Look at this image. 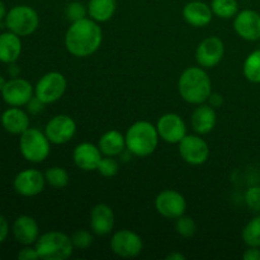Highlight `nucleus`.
Returning <instances> with one entry per match:
<instances>
[{
  "instance_id": "obj_31",
  "label": "nucleus",
  "mask_w": 260,
  "mask_h": 260,
  "mask_svg": "<svg viewBox=\"0 0 260 260\" xmlns=\"http://www.w3.org/2000/svg\"><path fill=\"white\" fill-rule=\"evenodd\" d=\"M94 236L93 233L88 230H76L75 233L71 235V241H73L74 249H78V250H86L88 248H90L91 244H93Z\"/></svg>"
},
{
  "instance_id": "obj_22",
  "label": "nucleus",
  "mask_w": 260,
  "mask_h": 260,
  "mask_svg": "<svg viewBox=\"0 0 260 260\" xmlns=\"http://www.w3.org/2000/svg\"><path fill=\"white\" fill-rule=\"evenodd\" d=\"M217 123V114L213 107L202 103L197 106L190 116V124L198 135H207L213 131Z\"/></svg>"
},
{
  "instance_id": "obj_6",
  "label": "nucleus",
  "mask_w": 260,
  "mask_h": 260,
  "mask_svg": "<svg viewBox=\"0 0 260 260\" xmlns=\"http://www.w3.org/2000/svg\"><path fill=\"white\" fill-rule=\"evenodd\" d=\"M4 22L8 30L19 37H27L33 35L40 27V15L29 5H15L8 10Z\"/></svg>"
},
{
  "instance_id": "obj_23",
  "label": "nucleus",
  "mask_w": 260,
  "mask_h": 260,
  "mask_svg": "<svg viewBox=\"0 0 260 260\" xmlns=\"http://www.w3.org/2000/svg\"><path fill=\"white\" fill-rule=\"evenodd\" d=\"M20 38L22 37L10 30L0 33V62L7 65L17 62L23 50Z\"/></svg>"
},
{
  "instance_id": "obj_19",
  "label": "nucleus",
  "mask_w": 260,
  "mask_h": 260,
  "mask_svg": "<svg viewBox=\"0 0 260 260\" xmlns=\"http://www.w3.org/2000/svg\"><path fill=\"white\" fill-rule=\"evenodd\" d=\"M12 234L15 240L22 245H33L40 238V226L37 221L28 215H22L14 220Z\"/></svg>"
},
{
  "instance_id": "obj_24",
  "label": "nucleus",
  "mask_w": 260,
  "mask_h": 260,
  "mask_svg": "<svg viewBox=\"0 0 260 260\" xmlns=\"http://www.w3.org/2000/svg\"><path fill=\"white\" fill-rule=\"evenodd\" d=\"M98 147L104 156H119L126 150V137L117 129H109L101 136Z\"/></svg>"
},
{
  "instance_id": "obj_42",
  "label": "nucleus",
  "mask_w": 260,
  "mask_h": 260,
  "mask_svg": "<svg viewBox=\"0 0 260 260\" xmlns=\"http://www.w3.org/2000/svg\"><path fill=\"white\" fill-rule=\"evenodd\" d=\"M7 13H8V10H7V7H5L4 2H3V0H0V23L4 22L5 17H7Z\"/></svg>"
},
{
  "instance_id": "obj_34",
  "label": "nucleus",
  "mask_w": 260,
  "mask_h": 260,
  "mask_svg": "<svg viewBox=\"0 0 260 260\" xmlns=\"http://www.w3.org/2000/svg\"><path fill=\"white\" fill-rule=\"evenodd\" d=\"M246 206L254 212H260V185H253L248 188L244 196Z\"/></svg>"
},
{
  "instance_id": "obj_26",
  "label": "nucleus",
  "mask_w": 260,
  "mask_h": 260,
  "mask_svg": "<svg viewBox=\"0 0 260 260\" xmlns=\"http://www.w3.org/2000/svg\"><path fill=\"white\" fill-rule=\"evenodd\" d=\"M243 73L246 80L260 84V50H255L246 56L243 65Z\"/></svg>"
},
{
  "instance_id": "obj_40",
  "label": "nucleus",
  "mask_w": 260,
  "mask_h": 260,
  "mask_svg": "<svg viewBox=\"0 0 260 260\" xmlns=\"http://www.w3.org/2000/svg\"><path fill=\"white\" fill-rule=\"evenodd\" d=\"M19 73H20L19 66L15 65V62L9 63V69H8V74H9V75H10V78H17V76H19Z\"/></svg>"
},
{
  "instance_id": "obj_8",
  "label": "nucleus",
  "mask_w": 260,
  "mask_h": 260,
  "mask_svg": "<svg viewBox=\"0 0 260 260\" xmlns=\"http://www.w3.org/2000/svg\"><path fill=\"white\" fill-rule=\"evenodd\" d=\"M109 248L112 253L116 254L119 258L131 259L141 254L144 243H142L141 236L137 233L128 229H122L112 235Z\"/></svg>"
},
{
  "instance_id": "obj_17",
  "label": "nucleus",
  "mask_w": 260,
  "mask_h": 260,
  "mask_svg": "<svg viewBox=\"0 0 260 260\" xmlns=\"http://www.w3.org/2000/svg\"><path fill=\"white\" fill-rule=\"evenodd\" d=\"M102 151L98 145L90 142H81L76 145L73 151L74 164L84 172H93L98 169V165L102 160Z\"/></svg>"
},
{
  "instance_id": "obj_41",
  "label": "nucleus",
  "mask_w": 260,
  "mask_h": 260,
  "mask_svg": "<svg viewBox=\"0 0 260 260\" xmlns=\"http://www.w3.org/2000/svg\"><path fill=\"white\" fill-rule=\"evenodd\" d=\"M167 260H185V255L178 251H173L169 255H167Z\"/></svg>"
},
{
  "instance_id": "obj_16",
  "label": "nucleus",
  "mask_w": 260,
  "mask_h": 260,
  "mask_svg": "<svg viewBox=\"0 0 260 260\" xmlns=\"http://www.w3.org/2000/svg\"><path fill=\"white\" fill-rule=\"evenodd\" d=\"M236 35L249 42L260 40V13L253 9H244L234 17Z\"/></svg>"
},
{
  "instance_id": "obj_39",
  "label": "nucleus",
  "mask_w": 260,
  "mask_h": 260,
  "mask_svg": "<svg viewBox=\"0 0 260 260\" xmlns=\"http://www.w3.org/2000/svg\"><path fill=\"white\" fill-rule=\"evenodd\" d=\"M207 103L210 104L211 107H213L215 109L220 108L223 104V96L218 93H211V95L208 96L207 99Z\"/></svg>"
},
{
  "instance_id": "obj_2",
  "label": "nucleus",
  "mask_w": 260,
  "mask_h": 260,
  "mask_svg": "<svg viewBox=\"0 0 260 260\" xmlns=\"http://www.w3.org/2000/svg\"><path fill=\"white\" fill-rule=\"evenodd\" d=\"M178 91L187 103L194 106L206 103L212 93V83L206 69L200 65L185 69L178 80Z\"/></svg>"
},
{
  "instance_id": "obj_38",
  "label": "nucleus",
  "mask_w": 260,
  "mask_h": 260,
  "mask_svg": "<svg viewBox=\"0 0 260 260\" xmlns=\"http://www.w3.org/2000/svg\"><path fill=\"white\" fill-rule=\"evenodd\" d=\"M244 260H260V248L256 246H248L243 254Z\"/></svg>"
},
{
  "instance_id": "obj_36",
  "label": "nucleus",
  "mask_w": 260,
  "mask_h": 260,
  "mask_svg": "<svg viewBox=\"0 0 260 260\" xmlns=\"http://www.w3.org/2000/svg\"><path fill=\"white\" fill-rule=\"evenodd\" d=\"M45 106L46 104L35 95L29 102H28L25 107H27V111L29 112L30 114H40L41 112L43 111V108H45Z\"/></svg>"
},
{
  "instance_id": "obj_9",
  "label": "nucleus",
  "mask_w": 260,
  "mask_h": 260,
  "mask_svg": "<svg viewBox=\"0 0 260 260\" xmlns=\"http://www.w3.org/2000/svg\"><path fill=\"white\" fill-rule=\"evenodd\" d=\"M155 208L157 213L168 220H177L185 215L187 201L184 196L174 189H165L155 198Z\"/></svg>"
},
{
  "instance_id": "obj_11",
  "label": "nucleus",
  "mask_w": 260,
  "mask_h": 260,
  "mask_svg": "<svg viewBox=\"0 0 260 260\" xmlns=\"http://www.w3.org/2000/svg\"><path fill=\"white\" fill-rule=\"evenodd\" d=\"M35 96V86L25 79L12 78L2 90V98L10 107H25Z\"/></svg>"
},
{
  "instance_id": "obj_13",
  "label": "nucleus",
  "mask_w": 260,
  "mask_h": 260,
  "mask_svg": "<svg viewBox=\"0 0 260 260\" xmlns=\"http://www.w3.org/2000/svg\"><path fill=\"white\" fill-rule=\"evenodd\" d=\"M45 134L51 144L65 145L75 136L76 122L68 114H57L47 122Z\"/></svg>"
},
{
  "instance_id": "obj_20",
  "label": "nucleus",
  "mask_w": 260,
  "mask_h": 260,
  "mask_svg": "<svg viewBox=\"0 0 260 260\" xmlns=\"http://www.w3.org/2000/svg\"><path fill=\"white\" fill-rule=\"evenodd\" d=\"M183 18L189 25L196 28H203L212 22L213 12L211 5L203 2L193 0L187 3L183 8Z\"/></svg>"
},
{
  "instance_id": "obj_18",
  "label": "nucleus",
  "mask_w": 260,
  "mask_h": 260,
  "mask_svg": "<svg viewBox=\"0 0 260 260\" xmlns=\"http://www.w3.org/2000/svg\"><path fill=\"white\" fill-rule=\"evenodd\" d=\"M114 212L111 206L106 203H99L94 206L90 212V223L91 233L96 236H106L113 231L114 228Z\"/></svg>"
},
{
  "instance_id": "obj_30",
  "label": "nucleus",
  "mask_w": 260,
  "mask_h": 260,
  "mask_svg": "<svg viewBox=\"0 0 260 260\" xmlns=\"http://www.w3.org/2000/svg\"><path fill=\"white\" fill-rule=\"evenodd\" d=\"M175 231L183 238H192L197 233V223L192 217L183 215L177 218L175 222Z\"/></svg>"
},
{
  "instance_id": "obj_4",
  "label": "nucleus",
  "mask_w": 260,
  "mask_h": 260,
  "mask_svg": "<svg viewBox=\"0 0 260 260\" xmlns=\"http://www.w3.org/2000/svg\"><path fill=\"white\" fill-rule=\"evenodd\" d=\"M35 248L40 259L43 260H66L74 253L71 236L61 231H47L40 235Z\"/></svg>"
},
{
  "instance_id": "obj_28",
  "label": "nucleus",
  "mask_w": 260,
  "mask_h": 260,
  "mask_svg": "<svg viewBox=\"0 0 260 260\" xmlns=\"http://www.w3.org/2000/svg\"><path fill=\"white\" fill-rule=\"evenodd\" d=\"M211 9L213 15L221 19H231L239 13L238 0H212Z\"/></svg>"
},
{
  "instance_id": "obj_25",
  "label": "nucleus",
  "mask_w": 260,
  "mask_h": 260,
  "mask_svg": "<svg viewBox=\"0 0 260 260\" xmlns=\"http://www.w3.org/2000/svg\"><path fill=\"white\" fill-rule=\"evenodd\" d=\"M117 0H89L88 15L98 23H106L114 15Z\"/></svg>"
},
{
  "instance_id": "obj_21",
  "label": "nucleus",
  "mask_w": 260,
  "mask_h": 260,
  "mask_svg": "<svg viewBox=\"0 0 260 260\" xmlns=\"http://www.w3.org/2000/svg\"><path fill=\"white\" fill-rule=\"evenodd\" d=\"M3 128L10 135H22L29 128V116L22 107H10L0 117Z\"/></svg>"
},
{
  "instance_id": "obj_43",
  "label": "nucleus",
  "mask_w": 260,
  "mask_h": 260,
  "mask_svg": "<svg viewBox=\"0 0 260 260\" xmlns=\"http://www.w3.org/2000/svg\"><path fill=\"white\" fill-rule=\"evenodd\" d=\"M7 81H8V80L4 78V76L0 75V93H2L3 88H4V86H5V84H7Z\"/></svg>"
},
{
  "instance_id": "obj_32",
  "label": "nucleus",
  "mask_w": 260,
  "mask_h": 260,
  "mask_svg": "<svg viewBox=\"0 0 260 260\" xmlns=\"http://www.w3.org/2000/svg\"><path fill=\"white\" fill-rule=\"evenodd\" d=\"M99 174L104 178H113L119 172V162L113 156L102 157L101 162L98 165Z\"/></svg>"
},
{
  "instance_id": "obj_3",
  "label": "nucleus",
  "mask_w": 260,
  "mask_h": 260,
  "mask_svg": "<svg viewBox=\"0 0 260 260\" xmlns=\"http://www.w3.org/2000/svg\"><path fill=\"white\" fill-rule=\"evenodd\" d=\"M126 149L137 157H147L154 154L160 136L155 124L147 121H137L128 127L126 135Z\"/></svg>"
},
{
  "instance_id": "obj_15",
  "label": "nucleus",
  "mask_w": 260,
  "mask_h": 260,
  "mask_svg": "<svg viewBox=\"0 0 260 260\" xmlns=\"http://www.w3.org/2000/svg\"><path fill=\"white\" fill-rule=\"evenodd\" d=\"M157 134L168 144H179L187 136V124L177 113H165L157 119Z\"/></svg>"
},
{
  "instance_id": "obj_29",
  "label": "nucleus",
  "mask_w": 260,
  "mask_h": 260,
  "mask_svg": "<svg viewBox=\"0 0 260 260\" xmlns=\"http://www.w3.org/2000/svg\"><path fill=\"white\" fill-rule=\"evenodd\" d=\"M244 243L246 246H256L260 248V215L251 218L241 233Z\"/></svg>"
},
{
  "instance_id": "obj_12",
  "label": "nucleus",
  "mask_w": 260,
  "mask_h": 260,
  "mask_svg": "<svg viewBox=\"0 0 260 260\" xmlns=\"http://www.w3.org/2000/svg\"><path fill=\"white\" fill-rule=\"evenodd\" d=\"M225 56V45L217 36H210L200 42L196 50V60L203 69H213Z\"/></svg>"
},
{
  "instance_id": "obj_33",
  "label": "nucleus",
  "mask_w": 260,
  "mask_h": 260,
  "mask_svg": "<svg viewBox=\"0 0 260 260\" xmlns=\"http://www.w3.org/2000/svg\"><path fill=\"white\" fill-rule=\"evenodd\" d=\"M65 15L71 23L78 22L88 17V5H84L80 2H73L68 4L65 9Z\"/></svg>"
},
{
  "instance_id": "obj_35",
  "label": "nucleus",
  "mask_w": 260,
  "mask_h": 260,
  "mask_svg": "<svg viewBox=\"0 0 260 260\" xmlns=\"http://www.w3.org/2000/svg\"><path fill=\"white\" fill-rule=\"evenodd\" d=\"M18 259L19 260H37L40 259L36 248H32L30 245H24V248L20 249L18 253Z\"/></svg>"
},
{
  "instance_id": "obj_27",
  "label": "nucleus",
  "mask_w": 260,
  "mask_h": 260,
  "mask_svg": "<svg viewBox=\"0 0 260 260\" xmlns=\"http://www.w3.org/2000/svg\"><path fill=\"white\" fill-rule=\"evenodd\" d=\"M46 184L56 189H62L70 182V175L68 170L62 167H51L45 172Z\"/></svg>"
},
{
  "instance_id": "obj_5",
  "label": "nucleus",
  "mask_w": 260,
  "mask_h": 260,
  "mask_svg": "<svg viewBox=\"0 0 260 260\" xmlns=\"http://www.w3.org/2000/svg\"><path fill=\"white\" fill-rule=\"evenodd\" d=\"M19 151L27 161L33 164L43 162L51 152V142L45 131L38 128H28L19 135Z\"/></svg>"
},
{
  "instance_id": "obj_14",
  "label": "nucleus",
  "mask_w": 260,
  "mask_h": 260,
  "mask_svg": "<svg viewBox=\"0 0 260 260\" xmlns=\"http://www.w3.org/2000/svg\"><path fill=\"white\" fill-rule=\"evenodd\" d=\"M45 173L37 169H24L13 179V188L22 197H36L45 189Z\"/></svg>"
},
{
  "instance_id": "obj_10",
  "label": "nucleus",
  "mask_w": 260,
  "mask_h": 260,
  "mask_svg": "<svg viewBox=\"0 0 260 260\" xmlns=\"http://www.w3.org/2000/svg\"><path fill=\"white\" fill-rule=\"evenodd\" d=\"M178 150L185 162L190 165H202L210 157V146L200 135H187L178 144Z\"/></svg>"
},
{
  "instance_id": "obj_37",
  "label": "nucleus",
  "mask_w": 260,
  "mask_h": 260,
  "mask_svg": "<svg viewBox=\"0 0 260 260\" xmlns=\"http://www.w3.org/2000/svg\"><path fill=\"white\" fill-rule=\"evenodd\" d=\"M12 229L9 228V223H8V220L3 215H0V244L4 243L5 240L9 236V233Z\"/></svg>"
},
{
  "instance_id": "obj_1",
  "label": "nucleus",
  "mask_w": 260,
  "mask_h": 260,
  "mask_svg": "<svg viewBox=\"0 0 260 260\" xmlns=\"http://www.w3.org/2000/svg\"><path fill=\"white\" fill-rule=\"evenodd\" d=\"M103 30L98 22L86 17L71 23L65 35V47L75 57H89L101 47Z\"/></svg>"
},
{
  "instance_id": "obj_7",
  "label": "nucleus",
  "mask_w": 260,
  "mask_h": 260,
  "mask_svg": "<svg viewBox=\"0 0 260 260\" xmlns=\"http://www.w3.org/2000/svg\"><path fill=\"white\" fill-rule=\"evenodd\" d=\"M68 88V80L58 71H50L41 76L35 85V95L45 104L60 101Z\"/></svg>"
}]
</instances>
